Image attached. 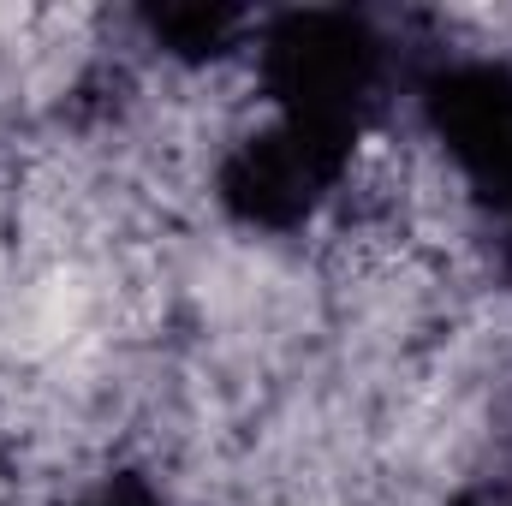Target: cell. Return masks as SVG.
<instances>
[{
    "label": "cell",
    "instance_id": "obj_1",
    "mask_svg": "<svg viewBox=\"0 0 512 506\" xmlns=\"http://www.w3.org/2000/svg\"><path fill=\"white\" fill-rule=\"evenodd\" d=\"M399 18L370 6L262 12L251 36L268 120L215 167V203L233 227L286 239L304 233L346 185L364 137L411 90L423 54Z\"/></svg>",
    "mask_w": 512,
    "mask_h": 506
},
{
    "label": "cell",
    "instance_id": "obj_2",
    "mask_svg": "<svg viewBox=\"0 0 512 506\" xmlns=\"http://www.w3.org/2000/svg\"><path fill=\"white\" fill-rule=\"evenodd\" d=\"M405 96L459 179L489 274L512 292V60L435 42Z\"/></svg>",
    "mask_w": 512,
    "mask_h": 506
},
{
    "label": "cell",
    "instance_id": "obj_3",
    "mask_svg": "<svg viewBox=\"0 0 512 506\" xmlns=\"http://www.w3.org/2000/svg\"><path fill=\"white\" fill-rule=\"evenodd\" d=\"M256 18L262 12H245V6H143L137 30L161 54H173L185 66H209V60H227V54L251 48Z\"/></svg>",
    "mask_w": 512,
    "mask_h": 506
},
{
    "label": "cell",
    "instance_id": "obj_4",
    "mask_svg": "<svg viewBox=\"0 0 512 506\" xmlns=\"http://www.w3.org/2000/svg\"><path fill=\"white\" fill-rule=\"evenodd\" d=\"M66 506H173V501H167V489H161L149 471L114 465V471L90 477V483H84V489H78Z\"/></svg>",
    "mask_w": 512,
    "mask_h": 506
},
{
    "label": "cell",
    "instance_id": "obj_5",
    "mask_svg": "<svg viewBox=\"0 0 512 506\" xmlns=\"http://www.w3.org/2000/svg\"><path fill=\"white\" fill-rule=\"evenodd\" d=\"M447 506H512V471H501V477H477V483H465L459 495Z\"/></svg>",
    "mask_w": 512,
    "mask_h": 506
}]
</instances>
